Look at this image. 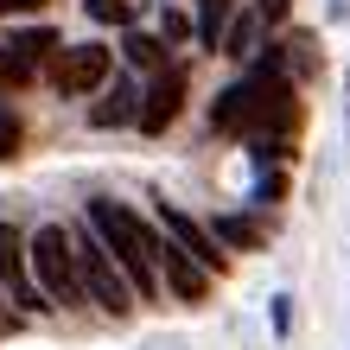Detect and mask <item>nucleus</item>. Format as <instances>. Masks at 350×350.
I'll use <instances>...</instances> for the list:
<instances>
[{"mask_svg": "<svg viewBox=\"0 0 350 350\" xmlns=\"http://www.w3.org/2000/svg\"><path fill=\"white\" fill-rule=\"evenodd\" d=\"M293 121H299V102H293V83H286L280 70H255V77L230 83L211 102V128L255 140L261 153H267V140H274V153H280V140L293 134Z\"/></svg>", "mask_w": 350, "mask_h": 350, "instance_id": "obj_1", "label": "nucleus"}, {"mask_svg": "<svg viewBox=\"0 0 350 350\" xmlns=\"http://www.w3.org/2000/svg\"><path fill=\"white\" fill-rule=\"evenodd\" d=\"M90 236L109 249V261L121 267V280H128V293H140V299L159 293V274H153V230L128 211V204L90 198Z\"/></svg>", "mask_w": 350, "mask_h": 350, "instance_id": "obj_2", "label": "nucleus"}, {"mask_svg": "<svg viewBox=\"0 0 350 350\" xmlns=\"http://www.w3.org/2000/svg\"><path fill=\"white\" fill-rule=\"evenodd\" d=\"M26 267H32V286L51 306H83V280H77V255H70L64 223H45V230L26 242Z\"/></svg>", "mask_w": 350, "mask_h": 350, "instance_id": "obj_3", "label": "nucleus"}, {"mask_svg": "<svg viewBox=\"0 0 350 350\" xmlns=\"http://www.w3.org/2000/svg\"><path fill=\"white\" fill-rule=\"evenodd\" d=\"M70 255H77V280H83V299H96L102 312H134V293L121 280V267L109 261V249L90 236V230H70Z\"/></svg>", "mask_w": 350, "mask_h": 350, "instance_id": "obj_4", "label": "nucleus"}, {"mask_svg": "<svg viewBox=\"0 0 350 350\" xmlns=\"http://www.w3.org/2000/svg\"><path fill=\"white\" fill-rule=\"evenodd\" d=\"M109 70H115L109 45H70V51H57V64H51V90L57 96H90V90L109 83Z\"/></svg>", "mask_w": 350, "mask_h": 350, "instance_id": "obj_5", "label": "nucleus"}, {"mask_svg": "<svg viewBox=\"0 0 350 350\" xmlns=\"http://www.w3.org/2000/svg\"><path fill=\"white\" fill-rule=\"evenodd\" d=\"M0 299L19 312H45V293L32 286V267H26V236L13 223H0Z\"/></svg>", "mask_w": 350, "mask_h": 350, "instance_id": "obj_6", "label": "nucleus"}, {"mask_svg": "<svg viewBox=\"0 0 350 350\" xmlns=\"http://www.w3.org/2000/svg\"><path fill=\"white\" fill-rule=\"evenodd\" d=\"M178 109H185V70L172 64V70H159V83L147 90V102H140V128H147V134H166L172 128V121H178Z\"/></svg>", "mask_w": 350, "mask_h": 350, "instance_id": "obj_7", "label": "nucleus"}, {"mask_svg": "<svg viewBox=\"0 0 350 350\" xmlns=\"http://www.w3.org/2000/svg\"><path fill=\"white\" fill-rule=\"evenodd\" d=\"M45 51H57V32H45V26H32V32L7 38V45H0V83H26Z\"/></svg>", "mask_w": 350, "mask_h": 350, "instance_id": "obj_8", "label": "nucleus"}, {"mask_svg": "<svg viewBox=\"0 0 350 350\" xmlns=\"http://www.w3.org/2000/svg\"><path fill=\"white\" fill-rule=\"evenodd\" d=\"M153 274L166 280L178 299H204V293H211V274H204L191 255H178L172 242H153Z\"/></svg>", "mask_w": 350, "mask_h": 350, "instance_id": "obj_9", "label": "nucleus"}, {"mask_svg": "<svg viewBox=\"0 0 350 350\" xmlns=\"http://www.w3.org/2000/svg\"><path fill=\"white\" fill-rule=\"evenodd\" d=\"M159 230H166V242H172L178 255H191L198 267H217V261H223V255H217V242L204 236V223H191L178 204H159Z\"/></svg>", "mask_w": 350, "mask_h": 350, "instance_id": "obj_10", "label": "nucleus"}, {"mask_svg": "<svg viewBox=\"0 0 350 350\" xmlns=\"http://www.w3.org/2000/svg\"><path fill=\"white\" fill-rule=\"evenodd\" d=\"M140 115V96H134V83L128 77H115V90H109V102H96V128H121V121H134Z\"/></svg>", "mask_w": 350, "mask_h": 350, "instance_id": "obj_11", "label": "nucleus"}, {"mask_svg": "<svg viewBox=\"0 0 350 350\" xmlns=\"http://www.w3.org/2000/svg\"><path fill=\"white\" fill-rule=\"evenodd\" d=\"M230 0H198V19H191V38H198V45H223V32H230Z\"/></svg>", "mask_w": 350, "mask_h": 350, "instance_id": "obj_12", "label": "nucleus"}, {"mask_svg": "<svg viewBox=\"0 0 350 350\" xmlns=\"http://www.w3.org/2000/svg\"><path fill=\"white\" fill-rule=\"evenodd\" d=\"M211 242H230V249H261V230L249 217H217L211 223Z\"/></svg>", "mask_w": 350, "mask_h": 350, "instance_id": "obj_13", "label": "nucleus"}, {"mask_svg": "<svg viewBox=\"0 0 350 350\" xmlns=\"http://www.w3.org/2000/svg\"><path fill=\"white\" fill-rule=\"evenodd\" d=\"M255 19H236V26L230 32H223V51H230V57H255Z\"/></svg>", "mask_w": 350, "mask_h": 350, "instance_id": "obj_14", "label": "nucleus"}, {"mask_svg": "<svg viewBox=\"0 0 350 350\" xmlns=\"http://www.w3.org/2000/svg\"><path fill=\"white\" fill-rule=\"evenodd\" d=\"M13 153H19V115L0 102V159H13Z\"/></svg>", "mask_w": 350, "mask_h": 350, "instance_id": "obj_15", "label": "nucleus"}, {"mask_svg": "<svg viewBox=\"0 0 350 350\" xmlns=\"http://www.w3.org/2000/svg\"><path fill=\"white\" fill-rule=\"evenodd\" d=\"M121 51H128L134 64H159V57H166V51H159V38H147V32H134L128 45H121Z\"/></svg>", "mask_w": 350, "mask_h": 350, "instance_id": "obj_16", "label": "nucleus"}, {"mask_svg": "<svg viewBox=\"0 0 350 350\" xmlns=\"http://www.w3.org/2000/svg\"><path fill=\"white\" fill-rule=\"evenodd\" d=\"M90 19H102V26H128V0H90Z\"/></svg>", "mask_w": 350, "mask_h": 350, "instance_id": "obj_17", "label": "nucleus"}, {"mask_svg": "<svg viewBox=\"0 0 350 350\" xmlns=\"http://www.w3.org/2000/svg\"><path fill=\"white\" fill-rule=\"evenodd\" d=\"M159 32H166V45L172 38H191V19H185L178 7H159Z\"/></svg>", "mask_w": 350, "mask_h": 350, "instance_id": "obj_18", "label": "nucleus"}, {"mask_svg": "<svg viewBox=\"0 0 350 350\" xmlns=\"http://www.w3.org/2000/svg\"><path fill=\"white\" fill-rule=\"evenodd\" d=\"M286 7H293V0H255V19H261V26H280Z\"/></svg>", "mask_w": 350, "mask_h": 350, "instance_id": "obj_19", "label": "nucleus"}, {"mask_svg": "<svg viewBox=\"0 0 350 350\" xmlns=\"http://www.w3.org/2000/svg\"><path fill=\"white\" fill-rule=\"evenodd\" d=\"M274 332H280V338H286V332H293V299H286V293L274 299Z\"/></svg>", "mask_w": 350, "mask_h": 350, "instance_id": "obj_20", "label": "nucleus"}, {"mask_svg": "<svg viewBox=\"0 0 350 350\" xmlns=\"http://www.w3.org/2000/svg\"><path fill=\"white\" fill-rule=\"evenodd\" d=\"M13 13H45V0H0V19H13Z\"/></svg>", "mask_w": 350, "mask_h": 350, "instance_id": "obj_21", "label": "nucleus"}]
</instances>
